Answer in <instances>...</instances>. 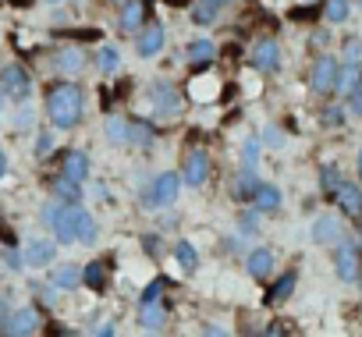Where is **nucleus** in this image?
<instances>
[{
	"label": "nucleus",
	"instance_id": "1",
	"mask_svg": "<svg viewBox=\"0 0 362 337\" xmlns=\"http://www.w3.org/2000/svg\"><path fill=\"white\" fill-rule=\"evenodd\" d=\"M47 117L54 128H75L82 121V89L75 82H57L47 93Z\"/></svg>",
	"mask_w": 362,
	"mask_h": 337
},
{
	"label": "nucleus",
	"instance_id": "2",
	"mask_svg": "<svg viewBox=\"0 0 362 337\" xmlns=\"http://www.w3.org/2000/svg\"><path fill=\"white\" fill-rule=\"evenodd\" d=\"M181 175L177 171H163V175H156L146 189H142V206L146 210H163V206H174V199H177V192H181Z\"/></svg>",
	"mask_w": 362,
	"mask_h": 337
},
{
	"label": "nucleus",
	"instance_id": "3",
	"mask_svg": "<svg viewBox=\"0 0 362 337\" xmlns=\"http://www.w3.org/2000/svg\"><path fill=\"white\" fill-rule=\"evenodd\" d=\"M78 206H57V203H50L47 210H43V220L50 224V231H54V238L61 242V245H71V242H78Z\"/></svg>",
	"mask_w": 362,
	"mask_h": 337
},
{
	"label": "nucleus",
	"instance_id": "4",
	"mask_svg": "<svg viewBox=\"0 0 362 337\" xmlns=\"http://www.w3.org/2000/svg\"><path fill=\"white\" fill-rule=\"evenodd\" d=\"M0 89H4V96H11L15 103H25L29 93H33V78L22 64H4V71H0Z\"/></svg>",
	"mask_w": 362,
	"mask_h": 337
},
{
	"label": "nucleus",
	"instance_id": "5",
	"mask_svg": "<svg viewBox=\"0 0 362 337\" xmlns=\"http://www.w3.org/2000/svg\"><path fill=\"white\" fill-rule=\"evenodd\" d=\"M334 273H337L341 280H358V273H362V256H358V245H355L351 238H341V242H337Z\"/></svg>",
	"mask_w": 362,
	"mask_h": 337
},
{
	"label": "nucleus",
	"instance_id": "6",
	"mask_svg": "<svg viewBox=\"0 0 362 337\" xmlns=\"http://www.w3.org/2000/svg\"><path fill=\"white\" fill-rule=\"evenodd\" d=\"M210 178V153L203 146L189 149L185 156V167H181V182H185L189 189H203V182Z\"/></svg>",
	"mask_w": 362,
	"mask_h": 337
},
{
	"label": "nucleus",
	"instance_id": "7",
	"mask_svg": "<svg viewBox=\"0 0 362 337\" xmlns=\"http://www.w3.org/2000/svg\"><path fill=\"white\" fill-rule=\"evenodd\" d=\"M337 71H341V64H337L330 54H320L316 64H313V75H309L313 93H320V96L334 93V89H337Z\"/></svg>",
	"mask_w": 362,
	"mask_h": 337
},
{
	"label": "nucleus",
	"instance_id": "8",
	"mask_svg": "<svg viewBox=\"0 0 362 337\" xmlns=\"http://www.w3.org/2000/svg\"><path fill=\"white\" fill-rule=\"evenodd\" d=\"M249 64H252L256 71H263V75L277 71V68H281V47H277V40H270V36L256 40V43H252V54H249Z\"/></svg>",
	"mask_w": 362,
	"mask_h": 337
},
{
	"label": "nucleus",
	"instance_id": "9",
	"mask_svg": "<svg viewBox=\"0 0 362 337\" xmlns=\"http://www.w3.org/2000/svg\"><path fill=\"white\" fill-rule=\"evenodd\" d=\"M149 103H153V110L163 114V117H170V114L181 110V96H177L174 82H167V78H156V82L149 85Z\"/></svg>",
	"mask_w": 362,
	"mask_h": 337
},
{
	"label": "nucleus",
	"instance_id": "10",
	"mask_svg": "<svg viewBox=\"0 0 362 337\" xmlns=\"http://www.w3.org/2000/svg\"><path fill=\"white\" fill-rule=\"evenodd\" d=\"M36 330H40V312L33 305H25V309L11 312V319H8V326H4L0 337H33Z\"/></svg>",
	"mask_w": 362,
	"mask_h": 337
},
{
	"label": "nucleus",
	"instance_id": "11",
	"mask_svg": "<svg viewBox=\"0 0 362 337\" xmlns=\"http://www.w3.org/2000/svg\"><path fill=\"white\" fill-rule=\"evenodd\" d=\"M163 43H167V36H163V25H160V22L142 25L139 36H135V50H139V57H156V54L163 50Z\"/></svg>",
	"mask_w": 362,
	"mask_h": 337
},
{
	"label": "nucleus",
	"instance_id": "12",
	"mask_svg": "<svg viewBox=\"0 0 362 337\" xmlns=\"http://www.w3.org/2000/svg\"><path fill=\"white\" fill-rule=\"evenodd\" d=\"M309 235H313V242H316V245H337V242L344 238L341 220H337V217H330V213L316 217V220H313V227H309Z\"/></svg>",
	"mask_w": 362,
	"mask_h": 337
},
{
	"label": "nucleus",
	"instance_id": "13",
	"mask_svg": "<svg viewBox=\"0 0 362 337\" xmlns=\"http://www.w3.org/2000/svg\"><path fill=\"white\" fill-rule=\"evenodd\" d=\"M334 199H337V206H341L344 217H351V220L362 217V189L355 182H341V189H337Z\"/></svg>",
	"mask_w": 362,
	"mask_h": 337
},
{
	"label": "nucleus",
	"instance_id": "14",
	"mask_svg": "<svg viewBox=\"0 0 362 337\" xmlns=\"http://www.w3.org/2000/svg\"><path fill=\"white\" fill-rule=\"evenodd\" d=\"M61 175L82 185V182L89 178V156H86L82 149H68V153L61 156Z\"/></svg>",
	"mask_w": 362,
	"mask_h": 337
},
{
	"label": "nucleus",
	"instance_id": "15",
	"mask_svg": "<svg viewBox=\"0 0 362 337\" xmlns=\"http://www.w3.org/2000/svg\"><path fill=\"white\" fill-rule=\"evenodd\" d=\"M217 93H221V78H217L214 71L196 75V78L189 82V96H192L196 103H214V100H217Z\"/></svg>",
	"mask_w": 362,
	"mask_h": 337
},
{
	"label": "nucleus",
	"instance_id": "16",
	"mask_svg": "<svg viewBox=\"0 0 362 337\" xmlns=\"http://www.w3.org/2000/svg\"><path fill=\"white\" fill-rule=\"evenodd\" d=\"M54 256H57V245L54 242H47V238H33L29 245H25V266H50L54 263Z\"/></svg>",
	"mask_w": 362,
	"mask_h": 337
},
{
	"label": "nucleus",
	"instance_id": "17",
	"mask_svg": "<svg viewBox=\"0 0 362 337\" xmlns=\"http://www.w3.org/2000/svg\"><path fill=\"white\" fill-rule=\"evenodd\" d=\"M245 273H249L252 280H267V277L274 273V252H270V249H252V252L245 256Z\"/></svg>",
	"mask_w": 362,
	"mask_h": 337
},
{
	"label": "nucleus",
	"instance_id": "18",
	"mask_svg": "<svg viewBox=\"0 0 362 337\" xmlns=\"http://www.w3.org/2000/svg\"><path fill=\"white\" fill-rule=\"evenodd\" d=\"M256 189H259V178L249 171V167H242V175H235V182H231V199L252 203L256 199Z\"/></svg>",
	"mask_w": 362,
	"mask_h": 337
},
{
	"label": "nucleus",
	"instance_id": "19",
	"mask_svg": "<svg viewBox=\"0 0 362 337\" xmlns=\"http://www.w3.org/2000/svg\"><path fill=\"white\" fill-rule=\"evenodd\" d=\"M142 18H146V0H124L121 15H117V25L124 32H135V29H142Z\"/></svg>",
	"mask_w": 362,
	"mask_h": 337
},
{
	"label": "nucleus",
	"instance_id": "20",
	"mask_svg": "<svg viewBox=\"0 0 362 337\" xmlns=\"http://www.w3.org/2000/svg\"><path fill=\"white\" fill-rule=\"evenodd\" d=\"M50 192H54V199L64 203V206H78V203H82V189H78V182H71V178H64V175H57V182L50 185Z\"/></svg>",
	"mask_w": 362,
	"mask_h": 337
},
{
	"label": "nucleus",
	"instance_id": "21",
	"mask_svg": "<svg viewBox=\"0 0 362 337\" xmlns=\"http://www.w3.org/2000/svg\"><path fill=\"white\" fill-rule=\"evenodd\" d=\"M214 54H217V47H214V40H206V36H199V40H192V43H189V50H185V57H189V64H196V68H203V64H210V61H214Z\"/></svg>",
	"mask_w": 362,
	"mask_h": 337
},
{
	"label": "nucleus",
	"instance_id": "22",
	"mask_svg": "<svg viewBox=\"0 0 362 337\" xmlns=\"http://www.w3.org/2000/svg\"><path fill=\"white\" fill-rule=\"evenodd\" d=\"M174 263L185 270V273H192V270L199 266V252H196V245L185 242V238H177V242H174Z\"/></svg>",
	"mask_w": 362,
	"mask_h": 337
},
{
	"label": "nucleus",
	"instance_id": "23",
	"mask_svg": "<svg viewBox=\"0 0 362 337\" xmlns=\"http://www.w3.org/2000/svg\"><path fill=\"white\" fill-rule=\"evenodd\" d=\"M217 15H221V4H217V0H192V22H196L199 29L214 25Z\"/></svg>",
	"mask_w": 362,
	"mask_h": 337
},
{
	"label": "nucleus",
	"instance_id": "24",
	"mask_svg": "<svg viewBox=\"0 0 362 337\" xmlns=\"http://www.w3.org/2000/svg\"><path fill=\"white\" fill-rule=\"evenodd\" d=\"M82 64H86V54H82L78 47H64V50L57 54V71H61V75H78Z\"/></svg>",
	"mask_w": 362,
	"mask_h": 337
},
{
	"label": "nucleus",
	"instance_id": "25",
	"mask_svg": "<svg viewBox=\"0 0 362 337\" xmlns=\"http://www.w3.org/2000/svg\"><path fill=\"white\" fill-rule=\"evenodd\" d=\"M252 203H256L259 213H277V210H281V189H277V185H259Z\"/></svg>",
	"mask_w": 362,
	"mask_h": 337
},
{
	"label": "nucleus",
	"instance_id": "26",
	"mask_svg": "<svg viewBox=\"0 0 362 337\" xmlns=\"http://www.w3.org/2000/svg\"><path fill=\"white\" fill-rule=\"evenodd\" d=\"M78 280H82V270H78V266H71V263H61V266L50 273V284H54V288H61V291H71Z\"/></svg>",
	"mask_w": 362,
	"mask_h": 337
},
{
	"label": "nucleus",
	"instance_id": "27",
	"mask_svg": "<svg viewBox=\"0 0 362 337\" xmlns=\"http://www.w3.org/2000/svg\"><path fill=\"white\" fill-rule=\"evenodd\" d=\"M96 68H100L103 75H117V68H121V50L110 47V43H103V47L96 50Z\"/></svg>",
	"mask_w": 362,
	"mask_h": 337
},
{
	"label": "nucleus",
	"instance_id": "28",
	"mask_svg": "<svg viewBox=\"0 0 362 337\" xmlns=\"http://www.w3.org/2000/svg\"><path fill=\"white\" fill-rule=\"evenodd\" d=\"M348 15H351V0H327V4H323V18H327L330 25L348 22Z\"/></svg>",
	"mask_w": 362,
	"mask_h": 337
},
{
	"label": "nucleus",
	"instance_id": "29",
	"mask_svg": "<svg viewBox=\"0 0 362 337\" xmlns=\"http://www.w3.org/2000/svg\"><path fill=\"white\" fill-rule=\"evenodd\" d=\"M291 288H295V273L288 270L284 277H277V284L270 288V295H267L263 302H267V305H281V302H284V298L291 295Z\"/></svg>",
	"mask_w": 362,
	"mask_h": 337
},
{
	"label": "nucleus",
	"instance_id": "30",
	"mask_svg": "<svg viewBox=\"0 0 362 337\" xmlns=\"http://www.w3.org/2000/svg\"><path fill=\"white\" fill-rule=\"evenodd\" d=\"M362 82V71H358V64H341V71H337V93H351L355 85Z\"/></svg>",
	"mask_w": 362,
	"mask_h": 337
},
{
	"label": "nucleus",
	"instance_id": "31",
	"mask_svg": "<svg viewBox=\"0 0 362 337\" xmlns=\"http://www.w3.org/2000/svg\"><path fill=\"white\" fill-rule=\"evenodd\" d=\"M341 171H337V167H330V163H323L320 167V189L327 192V196H337V189H341Z\"/></svg>",
	"mask_w": 362,
	"mask_h": 337
},
{
	"label": "nucleus",
	"instance_id": "32",
	"mask_svg": "<svg viewBox=\"0 0 362 337\" xmlns=\"http://www.w3.org/2000/svg\"><path fill=\"white\" fill-rule=\"evenodd\" d=\"M96 238H100V227H96V217L82 210V213H78V242H82V245H93Z\"/></svg>",
	"mask_w": 362,
	"mask_h": 337
},
{
	"label": "nucleus",
	"instance_id": "33",
	"mask_svg": "<svg viewBox=\"0 0 362 337\" xmlns=\"http://www.w3.org/2000/svg\"><path fill=\"white\" fill-rule=\"evenodd\" d=\"M82 280H86L93 291H103V288H107V266H103V263H89V266L82 270Z\"/></svg>",
	"mask_w": 362,
	"mask_h": 337
},
{
	"label": "nucleus",
	"instance_id": "34",
	"mask_svg": "<svg viewBox=\"0 0 362 337\" xmlns=\"http://www.w3.org/2000/svg\"><path fill=\"white\" fill-rule=\"evenodd\" d=\"M259 149H263L259 138H245L242 142V167H249V171H252V167L259 163Z\"/></svg>",
	"mask_w": 362,
	"mask_h": 337
},
{
	"label": "nucleus",
	"instance_id": "35",
	"mask_svg": "<svg viewBox=\"0 0 362 337\" xmlns=\"http://www.w3.org/2000/svg\"><path fill=\"white\" fill-rule=\"evenodd\" d=\"M107 138L117 146V142H128V121L124 117H107Z\"/></svg>",
	"mask_w": 362,
	"mask_h": 337
},
{
	"label": "nucleus",
	"instance_id": "36",
	"mask_svg": "<svg viewBox=\"0 0 362 337\" xmlns=\"http://www.w3.org/2000/svg\"><path fill=\"white\" fill-rule=\"evenodd\" d=\"M128 138L139 142V146H149V142H153V128L142 124V121H128Z\"/></svg>",
	"mask_w": 362,
	"mask_h": 337
},
{
	"label": "nucleus",
	"instance_id": "37",
	"mask_svg": "<svg viewBox=\"0 0 362 337\" xmlns=\"http://www.w3.org/2000/svg\"><path fill=\"white\" fill-rule=\"evenodd\" d=\"M4 270L8 273H22L25 270V252H18L15 245H8L4 249Z\"/></svg>",
	"mask_w": 362,
	"mask_h": 337
},
{
	"label": "nucleus",
	"instance_id": "38",
	"mask_svg": "<svg viewBox=\"0 0 362 337\" xmlns=\"http://www.w3.org/2000/svg\"><path fill=\"white\" fill-rule=\"evenodd\" d=\"M160 323H163V309H160V302H149V305H142V326L156 330Z\"/></svg>",
	"mask_w": 362,
	"mask_h": 337
},
{
	"label": "nucleus",
	"instance_id": "39",
	"mask_svg": "<svg viewBox=\"0 0 362 337\" xmlns=\"http://www.w3.org/2000/svg\"><path fill=\"white\" fill-rule=\"evenodd\" d=\"M341 54H344V64H358V57H362V40H358V36H348L344 47H341Z\"/></svg>",
	"mask_w": 362,
	"mask_h": 337
},
{
	"label": "nucleus",
	"instance_id": "40",
	"mask_svg": "<svg viewBox=\"0 0 362 337\" xmlns=\"http://www.w3.org/2000/svg\"><path fill=\"white\" fill-rule=\"evenodd\" d=\"M160 291H163V280L156 277V280H149V284L142 288V295H139V302H142V305H149V302H160Z\"/></svg>",
	"mask_w": 362,
	"mask_h": 337
},
{
	"label": "nucleus",
	"instance_id": "41",
	"mask_svg": "<svg viewBox=\"0 0 362 337\" xmlns=\"http://www.w3.org/2000/svg\"><path fill=\"white\" fill-rule=\"evenodd\" d=\"M29 124H33V103L25 100V103H18V114H15V128H18V131H25Z\"/></svg>",
	"mask_w": 362,
	"mask_h": 337
},
{
	"label": "nucleus",
	"instance_id": "42",
	"mask_svg": "<svg viewBox=\"0 0 362 337\" xmlns=\"http://www.w3.org/2000/svg\"><path fill=\"white\" fill-rule=\"evenodd\" d=\"M344 124V107H327L323 110V128H341Z\"/></svg>",
	"mask_w": 362,
	"mask_h": 337
},
{
	"label": "nucleus",
	"instance_id": "43",
	"mask_svg": "<svg viewBox=\"0 0 362 337\" xmlns=\"http://www.w3.org/2000/svg\"><path fill=\"white\" fill-rule=\"evenodd\" d=\"M344 100H348V110H351V114H362V82H358V85H355Z\"/></svg>",
	"mask_w": 362,
	"mask_h": 337
},
{
	"label": "nucleus",
	"instance_id": "44",
	"mask_svg": "<svg viewBox=\"0 0 362 337\" xmlns=\"http://www.w3.org/2000/svg\"><path fill=\"white\" fill-rule=\"evenodd\" d=\"M54 149V138H50V131H40V138H36V156H47Z\"/></svg>",
	"mask_w": 362,
	"mask_h": 337
},
{
	"label": "nucleus",
	"instance_id": "45",
	"mask_svg": "<svg viewBox=\"0 0 362 337\" xmlns=\"http://www.w3.org/2000/svg\"><path fill=\"white\" fill-rule=\"evenodd\" d=\"M259 337H288V326H284V323H270Z\"/></svg>",
	"mask_w": 362,
	"mask_h": 337
},
{
	"label": "nucleus",
	"instance_id": "46",
	"mask_svg": "<svg viewBox=\"0 0 362 337\" xmlns=\"http://www.w3.org/2000/svg\"><path fill=\"white\" fill-rule=\"evenodd\" d=\"M0 242H4V245H15V231H11L4 220H0Z\"/></svg>",
	"mask_w": 362,
	"mask_h": 337
},
{
	"label": "nucleus",
	"instance_id": "47",
	"mask_svg": "<svg viewBox=\"0 0 362 337\" xmlns=\"http://www.w3.org/2000/svg\"><path fill=\"white\" fill-rule=\"evenodd\" d=\"M8 319H11V309L0 302V333H4V326H8Z\"/></svg>",
	"mask_w": 362,
	"mask_h": 337
},
{
	"label": "nucleus",
	"instance_id": "48",
	"mask_svg": "<svg viewBox=\"0 0 362 337\" xmlns=\"http://www.w3.org/2000/svg\"><path fill=\"white\" fill-rule=\"evenodd\" d=\"M203 337H231V333H228V330H221V326H206V330H203Z\"/></svg>",
	"mask_w": 362,
	"mask_h": 337
},
{
	"label": "nucleus",
	"instance_id": "49",
	"mask_svg": "<svg viewBox=\"0 0 362 337\" xmlns=\"http://www.w3.org/2000/svg\"><path fill=\"white\" fill-rule=\"evenodd\" d=\"M4 175H8V153L0 149V182H4Z\"/></svg>",
	"mask_w": 362,
	"mask_h": 337
},
{
	"label": "nucleus",
	"instance_id": "50",
	"mask_svg": "<svg viewBox=\"0 0 362 337\" xmlns=\"http://www.w3.org/2000/svg\"><path fill=\"white\" fill-rule=\"evenodd\" d=\"M96 337H114V326H110V323H103V326L96 330Z\"/></svg>",
	"mask_w": 362,
	"mask_h": 337
},
{
	"label": "nucleus",
	"instance_id": "51",
	"mask_svg": "<svg viewBox=\"0 0 362 337\" xmlns=\"http://www.w3.org/2000/svg\"><path fill=\"white\" fill-rule=\"evenodd\" d=\"M170 8H181V4H192V0H167Z\"/></svg>",
	"mask_w": 362,
	"mask_h": 337
},
{
	"label": "nucleus",
	"instance_id": "52",
	"mask_svg": "<svg viewBox=\"0 0 362 337\" xmlns=\"http://www.w3.org/2000/svg\"><path fill=\"white\" fill-rule=\"evenodd\" d=\"M358 178H362V149H358Z\"/></svg>",
	"mask_w": 362,
	"mask_h": 337
},
{
	"label": "nucleus",
	"instance_id": "53",
	"mask_svg": "<svg viewBox=\"0 0 362 337\" xmlns=\"http://www.w3.org/2000/svg\"><path fill=\"white\" fill-rule=\"evenodd\" d=\"M0 100H4V89H0ZM0 110H4V103H0Z\"/></svg>",
	"mask_w": 362,
	"mask_h": 337
},
{
	"label": "nucleus",
	"instance_id": "54",
	"mask_svg": "<svg viewBox=\"0 0 362 337\" xmlns=\"http://www.w3.org/2000/svg\"><path fill=\"white\" fill-rule=\"evenodd\" d=\"M217 4H231V0H217Z\"/></svg>",
	"mask_w": 362,
	"mask_h": 337
},
{
	"label": "nucleus",
	"instance_id": "55",
	"mask_svg": "<svg viewBox=\"0 0 362 337\" xmlns=\"http://www.w3.org/2000/svg\"><path fill=\"white\" fill-rule=\"evenodd\" d=\"M114 4H124V0H114Z\"/></svg>",
	"mask_w": 362,
	"mask_h": 337
},
{
	"label": "nucleus",
	"instance_id": "56",
	"mask_svg": "<svg viewBox=\"0 0 362 337\" xmlns=\"http://www.w3.org/2000/svg\"><path fill=\"white\" fill-rule=\"evenodd\" d=\"M50 4H57V0H50Z\"/></svg>",
	"mask_w": 362,
	"mask_h": 337
},
{
	"label": "nucleus",
	"instance_id": "57",
	"mask_svg": "<svg viewBox=\"0 0 362 337\" xmlns=\"http://www.w3.org/2000/svg\"><path fill=\"white\" fill-rule=\"evenodd\" d=\"M358 8H362V0H358Z\"/></svg>",
	"mask_w": 362,
	"mask_h": 337
}]
</instances>
